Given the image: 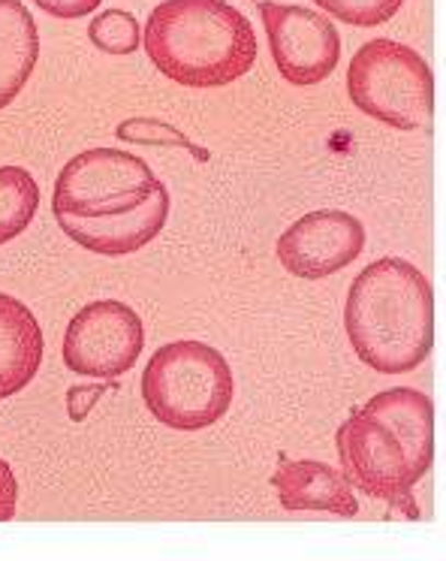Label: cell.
<instances>
[{"instance_id":"1","label":"cell","mask_w":446,"mask_h":561,"mask_svg":"<svg viewBox=\"0 0 446 561\" xmlns=\"http://www.w3.org/2000/svg\"><path fill=\"white\" fill-rule=\"evenodd\" d=\"M335 444L350 486L420 519L413 486L434 462V404L425 392L413 387L377 392L344 420Z\"/></svg>"},{"instance_id":"2","label":"cell","mask_w":446,"mask_h":561,"mask_svg":"<svg viewBox=\"0 0 446 561\" xmlns=\"http://www.w3.org/2000/svg\"><path fill=\"white\" fill-rule=\"evenodd\" d=\"M344 330L356 356L374 371H416L434 347L432 284L401 256L374 260L350 284Z\"/></svg>"},{"instance_id":"3","label":"cell","mask_w":446,"mask_h":561,"mask_svg":"<svg viewBox=\"0 0 446 561\" xmlns=\"http://www.w3.org/2000/svg\"><path fill=\"white\" fill-rule=\"evenodd\" d=\"M148 58L169 82L224 88L256 64L260 46L248 15L227 0H163L142 31Z\"/></svg>"},{"instance_id":"4","label":"cell","mask_w":446,"mask_h":561,"mask_svg":"<svg viewBox=\"0 0 446 561\" xmlns=\"http://www.w3.org/2000/svg\"><path fill=\"white\" fill-rule=\"evenodd\" d=\"M236 396L227 356L205 342H169L142 371L145 408L175 432H199L224 420Z\"/></svg>"},{"instance_id":"5","label":"cell","mask_w":446,"mask_h":561,"mask_svg":"<svg viewBox=\"0 0 446 561\" xmlns=\"http://www.w3.org/2000/svg\"><path fill=\"white\" fill-rule=\"evenodd\" d=\"M347 94L362 115L386 127L420 130L432 124V67L410 46L396 39H371L353 55L347 70Z\"/></svg>"},{"instance_id":"6","label":"cell","mask_w":446,"mask_h":561,"mask_svg":"<svg viewBox=\"0 0 446 561\" xmlns=\"http://www.w3.org/2000/svg\"><path fill=\"white\" fill-rule=\"evenodd\" d=\"M160 179L136 154L118 148H88L58 172L52 208L70 218H108L142 206Z\"/></svg>"},{"instance_id":"7","label":"cell","mask_w":446,"mask_h":561,"mask_svg":"<svg viewBox=\"0 0 446 561\" xmlns=\"http://www.w3.org/2000/svg\"><path fill=\"white\" fill-rule=\"evenodd\" d=\"M145 347L139 314L118 299H96L84 306L64 332V363L72 375L96 380L124 378Z\"/></svg>"},{"instance_id":"8","label":"cell","mask_w":446,"mask_h":561,"mask_svg":"<svg viewBox=\"0 0 446 561\" xmlns=\"http://www.w3.org/2000/svg\"><path fill=\"white\" fill-rule=\"evenodd\" d=\"M260 13L277 73L289 85H320L335 73L341 61V37L323 13L305 10L299 3L272 0H260Z\"/></svg>"},{"instance_id":"9","label":"cell","mask_w":446,"mask_h":561,"mask_svg":"<svg viewBox=\"0 0 446 561\" xmlns=\"http://www.w3.org/2000/svg\"><path fill=\"white\" fill-rule=\"evenodd\" d=\"M365 251V224L344 208H317L281 232L275 254L293 278L323 280Z\"/></svg>"},{"instance_id":"10","label":"cell","mask_w":446,"mask_h":561,"mask_svg":"<svg viewBox=\"0 0 446 561\" xmlns=\"http://www.w3.org/2000/svg\"><path fill=\"white\" fill-rule=\"evenodd\" d=\"M167 184H157V191L142 206L130 208L124 215H108V218H70V215H55L64 236H70L72 242L82 244L84 251L100 256H127L142 251L145 244L155 242L163 232L169 218Z\"/></svg>"},{"instance_id":"11","label":"cell","mask_w":446,"mask_h":561,"mask_svg":"<svg viewBox=\"0 0 446 561\" xmlns=\"http://www.w3.org/2000/svg\"><path fill=\"white\" fill-rule=\"evenodd\" d=\"M272 489L277 492L281 507L289 513L323 511L344 519L359 513V501L353 495L347 474L317 459L281 456V465L272 474Z\"/></svg>"},{"instance_id":"12","label":"cell","mask_w":446,"mask_h":561,"mask_svg":"<svg viewBox=\"0 0 446 561\" xmlns=\"http://www.w3.org/2000/svg\"><path fill=\"white\" fill-rule=\"evenodd\" d=\"M43 363V330L34 311L0 294V402L22 392Z\"/></svg>"},{"instance_id":"13","label":"cell","mask_w":446,"mask_h":561,"mask_svg":"<svg viewBox=\"0 0 446 561\" xmlns=\"http://www.w3.org/2000/svg\"><path fill=\"white\" fill-rule=\"evenodd\" d=\"M39 58V31L22 0H0V110L19 98Z\"/></svg>"},{"instance_id":"14","label":"cell","mask_w":446,"mask_h":561,"mask_svg":"<svg viewBox=\"0 0 446 561\" xmlns=\"http://www.w3.org/2000/svg\"><path fill=\"white\" fill-rule=\"evenodd\" d=\"M39 208V184L22 167H0V244L19 239Z\"/></svg>"},{"instance_id":"15","label":"cell","mask_w":446,"mask_h":561,"mask_svg":"<svg viewBox=\"0 0 446 561\" xmlns=\"http://www.w3.org/2000/svg\"><path fill=\"white\" fill-rule=\"evenodd\" d=\"M88 39L103 55L127 58L142 46V27L136 22V15L127 13V10H103L88 25Z\"/></svg>"},{"instance_id":"16","label":"cell","mask_w":446,"mask_h":561,"mask_svg":"<svg viewBox=\"0 0 446 561\" xmlns=\"http://www.w3.org/2000/svg\"><path fill=\"white\" fill-rule=\"evenodd\" d=\"M325 15L353 27H377L396 19L404 0H313Z\"/></svg>"},{"instance_id":"17","label":"cell","mask_w":446,"mask_h":561,"mask_svg":"<svg viewBox=\"0 0 446 561\" xmlns=\"http://www.w3.org/2000/svg\"><path fill=\"white\" fill-rule=\"evenodd\" d=\"M118 139L124 142H139V146H181L191 148L193 154L199 160H208V151L199 148L196 142H191L187 136L179 134L175 127L157 122V118H130V122H121L118 130H115Z\"/></svg>"},{"instance_id":"18","label":"cell","mask_w":446,"mask_h":561,"mask_svg":"<svg viewBox=\"0 0 446 561\" xmlns=\"http://www.w3.org/2000/svg\"><path fill=\"white\" fill-rule=\"evenodd\" d=\"M112 390H118L115 380H103V383H96V387H70V390H67V414H70L72 423H82L84 416L94 411V404Z\"/></svg>"},{"instance_id":"19","label":"cell","mask_w":446,"mask_h":561,"mask_svg":"<svg viewBox=\"0 0 446 561\" xmlns=\"http://www.w3.org/2000/svg\"><path fill=\"white\" fill-rule=\"evenodd\" d=\"M34 3L43 13L52 15V19L72 22V19H84L88 13H94L103 0H34Z\"/></svg>"},{"instance_id":"20","label":"cell","mask_w":446,"mask_h":561,"mask_svg":"<svg viewBox=\"0 0 446 561\" xmlns=\"http://www.w3.org/2000/svg\"><path fill=\"white\" fill-rule=\"evenodd\" d=\"M19 507V480L10 465L0 459V523H10Z\"/></svg>"}]
</instances>
